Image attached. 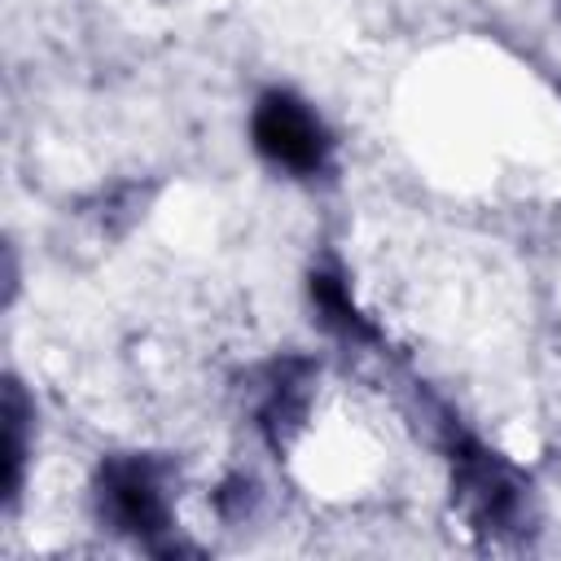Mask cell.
Returning a JSON list of instances; mask_svg holds the SVG:
<instances>
[{"label": "cell", "instance_id": "6da1fadb", "mask_svg": "<svg viewBox=\"0 0 561 561\" xmlns=\"http://www.w3.org/2000/svg\"><path fill=\"white\" fill-rule=\"evenodd\" d=\"M250 136H254V149L289 175H316L329 162V131L289 92H263L259 96L254 118H250Z\"/></svg>", "mask_w": 561, "mask_h": 561}, {"label": "cell", "instance_id": "7a4b0ae2", "mask_svg": "<svg viewBox=\"0 0 561 561\" xmlns=\"http://www.w3.org/2000/svg\"><path fill=\"white\" fill-rule=\"evenodd\" d=\"M101 517L136 539H158L171 530V504L162 491V469L145 456H118L101 469Z\"/></svg>", "mask_w": 561, "mask_h": 561}, {"label": "cell", "instance_id": "3957f363", "mask_svg": "<svg viewBox=\"0 0 561 561\" xmlns=\"http://www.w3.org/2000/svg\"><path fill=\"white\" fill-rule=\"evenodd\" d=\"M456 495H460V504H465V513L473 517L478 530H513L517 517H522L526 486L513 478L508 465H500L495 456H486L473 443H460Z\"/></svg>", "mask_w": 561, "mask_h": 561}, {"label": "cell", "instance_id": "277c9868", "mask_svg": "<svg viewBox=\"0 0 561 561\" xmlns=\"http://www.w3.org/2000/svg\"><path fill=\"white\" fill-rule=\"evenodd\" d=\"M302 412H307V364L302 359H289L276 368V381L259 408V425L267 430V438L280 447L298 425H302Z\"/></svg>", "mask_w": 561, "mask_h": 561}, {"label": "cell", "instance_id": "5b68a950", "mask_svg": "<svg viewBox=\"0 0 561 561\" xmlns=\"http://www.w3.org/2000/svg\"><path fill=\"white\" fill-rule=\"evenodd\" d=\"M311 302H316L320 320L333 333H342V337H373V329L355 311V302H351V294H346L337 272H311Z\"/></svg>", "mask_w": 561, "mask_h": 561}, {"label": "cell", "instance_id": "8992f818", "mask_svg": "<svg viewBox=\"0 0 561 561\" xmlns=\"http://www.w3.org/2000/svg\"><path fill=\"white\" fill-rule=\"evenodd\" d=\"M22 456H26V399L9 381V390H4V486H9V495H18Z\"/></svg>", "mask_w": 561, "mask_h": 561}, {"label": "cell", "instance_id": "52a82bcc", "mask_svg": "<svg viewBox=\"0 0 561 561\" xmlns=\"http://www.w3.org/2000/svg\"><path fill=\"white\" fill-rule=\"evenodd\" d=\"M557 4H561V0H557Z\"/></svg>", "mask_w": 561, "mask_h": 561}]
</instances>
